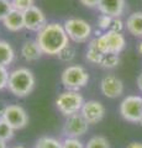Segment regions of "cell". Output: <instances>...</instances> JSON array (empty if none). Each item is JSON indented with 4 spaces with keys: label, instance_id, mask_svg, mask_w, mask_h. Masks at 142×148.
I'll return each mask as SVG.
<instances>
[{
    "label": "cell",
    "instance_id": "obj_1",
    "mask_svg": "<svg viewBox=\"0 0 142 148\" xmlns=\"http://www.w3.org/2000/svg\"><path fill=\"white\" fill-rule=\"evenodd\" d=\"M36 41L46 56H57L61 51L69 45V37L63 24L48 22L36 35Z\"/></svg>",
    "mask_w": 142,
    "mask_h": 148
},
{
    "label": "cell",
    "instance_id": "obj_2",
    "mask_svg": "<svg viewBox=\"0 0 142 148\" xmlns=\"http://www.w3.org/2000/svg\"><path fill=\"white\" fill-rule=\"evenodd\" d=\"M36 78L32 71L25 67H19L10 72L6 89L16 98H26L35 89Z\"/></svg>",
    "mask_w": 142,
    "mask_h": 148
},
{
    "label": "cell",
    "instance_id": "obj_3",
    "mask_svg": "<svg viewBox=\"0 0 142 148\" xmlns=\"http://www.w3.org/2000/svg\"><path fill=\"white\" fill-rule=\"evenodd\" d=\"M89 82V74L84 67L79 64H71L63 69L61 74V83L66 90L79 91Z\"/></svg>",
    "mask_w": 142,
    "mask_h": 148
},
{
    "label": "cell",
    "instance_id": "obj_4",
    "mask_svg": "<svg viewBox=\"0 0 142 148\" xmlns=\"http://www.w3.org/2000/svg\"><path fill=\"white\" fill-rule=\"evenodd\" d=\"M84 103L83 95L75 90H64L56 98V108L66 117L80 112Z\"/></svg>",
    "mask_w": 142,
    "mask_h": 148
},
{
    "label": "cell",
    "instance_id": "obj_5",
    "mask_svg": "<svg viewBox=\"0 0 142 148\" xmlns=\"http://www.w3.org/2000/svg\"><path fill=\"white\" fill-rule=\"evenodd\" d=\"M69 40L75 43H84L93 35V27L88 21L79 17H69L63 22Z\"/></svg>",
    "mask_w": 142,
    "mask_h": 148
},
{
    "label": "cell",
    "instance_id": "obj_6",
    "mask_svg": "<svg viewBox=\"0 0 142 148\" xmlns=\"http://www.w3.org/2000/svg\"><path fill=\"white\" fill-rule=\"evenodd\" d=\"M97 38V45L98 48L102 51V53L108 54V53H114L119 54L121 51L125 48L126 41L125 37L120 32L115 31H105L104 34H102Z\"/></svg>",
    "mask_w": 142,
    "mask_h": 148
},
{
    "label": "cell",
    "instance_id": "obj_7",
    "mask_svg": "<svg viewBox=\"0 0 142 148\" xmlns=\"http://www.w3.org/2000/svg\"><path fill=\"white\" fill-rule=\"evenodd\" d=\"M120 115L130 122H140L142 119V98L129 95L120 103Z\"/></svg>",
    "mask_w": 142,
    "mask_h": 148
},
{
    "label": "cell",
    "instance_id": "obj_8",
    "mask_svg": "<svg viewBox=\"0 0 142 148\" xmlns=\"http://www.w3.org/2000/svg\"><path fill=\"white\" fill-rule=\"evenodd\" d=\"M6 123L15 130H22L29 125V115L26 110L21 105L17 104H9L6 105L5 112H4L3 119Z\"/></svg>",
    "mask_w": 142,
    "mask_h": 148
},
{
    "label": "cell",
    "instance_id": "obj_9",
    "mask_svg": "<svg viewBox=\"0 0 142 148\" xmlns=\"http://www.w3.org/2000/svg\"><path fill=\"white\" fill-rule=\"evenodd\" d=\"M88 128L89 123L83 117V115L80 112L73 114L71 116L66 117L64 125H63V135H64V137L79 138L80 136L88 132Z\"/></svg>",
    "mask_w": 142,
    "mask_h": 148
},
{
    "label": "cell",
    "instance_id": "obj_10",
    "mask_svg": "<svg viewBox=\"0 0 142 148\" xmlns=\"http://www.w3.org/2000/svg\"><path fill=\"white\" fill-rule=\"evenodd\" d=\"M24 20H25V29L34 32H38L48 24L45 12L36 5H34L32 8H30L29 10L24 12Z\"/></svg>",
    "mask_w": 142,
    "mask_h": 148
},
{
    "label": "cell",
    "instance_id": "obj_11",
    "mask_svg": "<svg viewBox=\"0 0 142 148\" xmlns=\"http://www.w3.org/2000/svg\"><path fill=\"white\" fill-rule=\"evenodd\" d=\"M80 114L89 125H97L105 116V106L98 100H88L84 103Z\"/></svg>",
    "mask_w": 142,
    "mask_h": 148
},
{
    "label": "cell",
    "instance_id": "obj_12",
    "mask_svg": "<svg viewBox=\"0 0 142 148\" xmlns=\"http://www.w3.org/2000/svg\"><path fill=\"white\" fill-rule=\"evenodd\" d=\"M100 90L103 95L109 99H116L122 95L123 92V83L120 78L114 74L105 75L100 82Z\"/></svg>",
    "mask_w": 142,
    "mask_h": 148
},
{
    "label": "cell",
    "instance_id": "obj_13",
    "mask_svg": "<svg viewBox=\"0 0 142 148\" xmlns=\"http://www.w3.org/2000/svg\"><path fill=\"white\" fill-rule=\"evenodd\" d=\"M126 6V0H100L99 11L111 17H120Z\"/></svg>",
    "mask_w": 142,
    "mask_h": 148
},
{
    "label": "cell",
    "instance_id": "obj_14",
    "mask_svg": "<svg viewBox=\"0 0 142 148\" xmlns=\"http://www.w3.org/2000/svg\"><path fill=\"white\" fill-rule=\"evenodd\" d=\"M20 54L24 61H26L27 63H32V62H37L43 56V52L38 46L37 41L29 40L22 43L21 49H20Z\"/></svg>",
    "mask_w": 142,
    "mask_h": 148
},
{
    "label": "cell",
    "instance_id": "obj_15",
    "mask_svg": "<svg viewBox=\"0 0 142 148\" xmlns=\"http://www.w3.org/2000/svg\"><path fill=\"white\" fill-rule=\"evenodd\" d=\"M4 27L10 32H19L25 29V20H24V12L11 10V12L3 20Z\"/></svg>",
    "mask_w": 142,
    "mask_h": 148
},
{
    "label": "cell",
    "instance_id": "obj_16",
    "mask_svg": "<svg viewBox=\"0 0 142 148\" xmlns=\"http://www.w3.org/2000/svg\"><path fill=\"white\" fill-rule=\"evenodd\" d=\"M127 31L135 37H142V11L132 12L125 22Z\"/></svg>",
    "mask_w": 142,
    "mask_h": 148
},
{
    "label": "cell",
    "instance_id": "obj_17",
    "mask_svg": "<svg viewBox=\"0 0 142 148\" xmlns=\"http://www.w3.org/2000/svg\"><path fill=\"white\" fill-rule=\"evenodd\" d=\"M15 49L5 40H0V66L9 67L15 61Z\"/></svg>",
    "mask_w": 142,
    "mask_h": 148
},
{
    "label": "cell",
    "instance_id": "obj_18",
    "mask_svg": "<svg viewBox=\"0 0 142 148\" xmlns=\"http://www.w3.org/2000/svg\"><path fill=\"white\" fill-rule=\"evenodd\" d=\"M104 57V53H102V51L98 48L97 45V38H93L88 45L85 52V59L91 64H100L102 59Z\"/></svg>",
    "mask_w": 142,
    "mask_h": 148
},
{
    "label": "cell",
    "instance_id": "obj_19",
    "mask_svg": "<svg viewBox=\"0 0 142 148\" xmlns=\"http://www.w3.org/2000/svg\"><path fill=\"white\" fill-rule=\"evenodd\" d=\"M35 148H62V141L54 137L42 136L36 141Z\"/></svg>",
    "mask_w": 142,
    "mask_h": 148
},
{
    "label": "cell",
    "instance_id": "obj_20",
    "mask_svg": "<svg viewBox=\"0 0 142 148\" xmlns=\"http://www.w3.org/2000/svg\"><path fill=\"white\" fill-rule=\"evenodd\" d=\"M75 56H77V49H75L74 46H72V45L69 43V45H67L66 47L57 54V57H58V59H59L61 62L71 63L73 59L75 58Z\"/></svg>",
    "mask_w": 142,
    "mask_h": 148
},
{
    "label": "cell",
    "instance_id": "obj_21",
    "mask_svg": "<svg viewBox=\"0 0 142 148\" xmlns=\"http://www.w3.org/2000/svg\"><path fill=\"white\" fill-rule=\"evenodd\" d=\"M119 63H120V57H119V54L108 53V54H104V57H103L99 66L105 68V69H114L119 66Z\"/></svg>",
    "mask_w": 142,
    "mask_h": 148
},
{
    "label": "cell",
    "instance_id": "obj_22",
    "mask_svg": "<svg viewBox=\"0 0 142 148\" xmlns=\"http://www.w3.org/2000/svg\"><path fill=\"white\" fill-rule=\"evenodd\" d=\"M85 148H110V143L106 137L104 136H94L88 141Z\"/></svg>",
    "mask_w": 142,
    "mask_h": 148
},
{
    "label": "cell",
    "instance_id": "obj_23",
    "mask_svg": "<svg viewBox=\"0 0 142 148\" xmlns=\"http://www.w3.org/2000/svg\"><path fill=\"white\" fill-rule=\"evenodd\" d=\"M14 132H15V130L10 125L6 123L4 120H0V140L5 142L10 141L14 137Z\"/></svg>",
    "mask_w": 142,
    "mask_h": 148
},
{
    "label": "cell",
    "instance_id": "obj_24",
    "mask_svg": "<svg viewBox=\"0 0 142 148\" xmlns=\"http://www.w3.org/2000/svg\"><path fill=\"white\" fill-rule=\"evenodd\" d=\"M14 10L25 12L26 10H29L30 8H32L35 5V0H11Z\"/></svg>",
    "mask_w": 142,
    "mask_h": 148
},
{
    "label": "cell",
    "instance_id": "obj_25",
    "mask_svg": "<svg viewBox=\"0 0 142 148\" xmlns=\"http://www.w3.org/2000/svg\"><path fill=\"white\" fill-rule=\"evenodd\" d=\"M62 148H85L79 138H73V137H64L62 141Z\"/></svg>",
    "mask_w": 142,
    "mask_h": 148
},
{
    "label": "cell",
    "instance_id": "obj_26",
    "mask_svg": "<svg viewBox=\"0 0 142 148\" xmlns=\"http://www.w3.org/2000/svg\"><path fill=\"white\" fill-rule=\"evenodd\" d=\"M12 9L11 0H0V21L3 22V20L11 12Z\"/></svg>",
    "mask_w": 142,
    "mask_h": 148
},
{
    "label": "cell",
    "instance_id": "obj_27",
    "mask_svg": "<svg viewBox=\"0 0 142 148\" xmlns=\"http://www.w3.org/2000/svg\"><path fill=\"white\" fill-rule=\"evenodd\" d=\"M113 18L114 17H111V16L102 14V15L98 17V27L102 31H109L110 26H111V22H113Z\"/></svg>",
    "mask_w": 142,
    "mask_h": 148
},
{
    "label": "cell",
    "instance_id": "obj_28",
    "mask_svg": "<svg viewBox=\"0 0 142 148\" xmlns=\"http://www.w3.org/2000/svg\"><path fill=\"white\" fill-rule=\"evenodd\" d=\"M9 74H10V72L8 71V67L0 66V90H4L8 88Z\"/></svg>",
    "mask_w": 142,
    "mask_h": 148
},
{
    "label": "cell",
    "instance_id": "obj_29",
    "mask_svg": "<svg viewBox=\"0 0 142 148\" xmlns=\"http://www.w3.org/2000/svg\"><path fill=\"white\" fill-rule=\"evenodd\" d=\"M125 25L123 22L120 20V17H114L113 18V22H111V26H110V31H115V32H120L122 34V30L125 29Z\"/></svg>",
    "mask_w": 142,
    "mask_h": 148
},
{
    "label": "cell",
    "instance_id": "obj_30",
    "mask_svg": "<svg viewBox=\"0 0 142 148\" xmlns=\"http://www.w3.org/2000/svg\"><path fill=\"white\" fill-rule=\"evenodd\" d=\"M82 5H84L86 8H90V9H94V8H98L99 4H100V0H79Z\"/></svg>",
    "mask_w": 142,
    "mask_h": 148
},
{
    "label": "cell",
    "instance_id": "obj_31",
    "mask_svg": "<svg viewBox=\"0 0 142 148\" xmlns=\"http://www.w3.org/2000/svg\"><path fill=\"white\" fill-rule=\"evenodd\" d=\"M126 148H142V143H140V142H131Z\"/></svg>",
    "mask_w": 142,
    "mask_h": 148
},
{
    "label": "cell",
    "instance_id": "obj_32",
    "mask_svg": "<svg viewBox=\"0 0 142 148\" xmlns=\"http://www.w3.org/2000/svg\"><path fill=\"white\" fill-rule=\"evenodd\" d=\"M5 109H6V105H5V104H3V103H0V120H1L3 116H4Z\"/></svg>",
    "mask_w": 142,
    "mask_h": 148
},
{
    "label": "cell",
    "instance_id": "obj_33",
    "mask_svg": "<svg viewBox=\"0 0 142 148\" xmlns=\"http://www.w3.org/2000/svg\"><path fill=\"white\" fill-rule=\"evenodd\" d=\"M137 86H139V89L142 91V73L137 77Z\"/></svg>",
    "mask_w": 142,
    "mask_h": 148
},
{
    "label": "cell",
    "instance_id": "obj_34",
    "mask_svg": "<svg viewBox=\"0 0 142 148\" xmlns=\"http://www.w3.org/2000/svg\"><path fill=\"white\" fill-rule=\"evenodd\" d=\"M137 52H139L140 54H142V41L139 45H137Z\"/></svg>",
    "mask_w": 142,
    "mask_h": 148
},
{
    "label": "cell",
    "instance_id": "obj_35",
    "mask_svg": "<svg viewBox=\"0 0 142 148\" xmlns=\"http://www.w3.org/2000/svg\"><path fill=\"white\" fill-rule=\"evenodd\" d=\"M0 148H8V145L5 141H1L0 140Z\"/></svg>",
    "mask_w": 142,
    "mask_h": 148
},
{
    "label": "cell",
    "instance_id": "obj_36",
    "mask_svg": "<svg viewBox=\"0 0 142 148\" xmlns=\"http://www.w3.org/2000/svg\"><path fill=\"white\" fill-rule=\"evenodd\" d=\"M11 148H25V147L21 146V145H19V146H14V147H11Z\"/></svg>",
    "mask_w": 142,
    "mask_h": 148
},
{
    "label": "cell",
    "instance_id": "obj_37",
    "mask_svg": "<svg viewBox=\"0 0 142 148\" xmlns=\"http://www.w3.org/2000/svg\"><path fill=\"white\" fill-rule=\"evenodd\" d=\"M139 123H140V125H141V126H142V119H141V121H140Z\"/></svg>",
    "mask_w": 142,
    "mask_h": 148
}]
</instances>
